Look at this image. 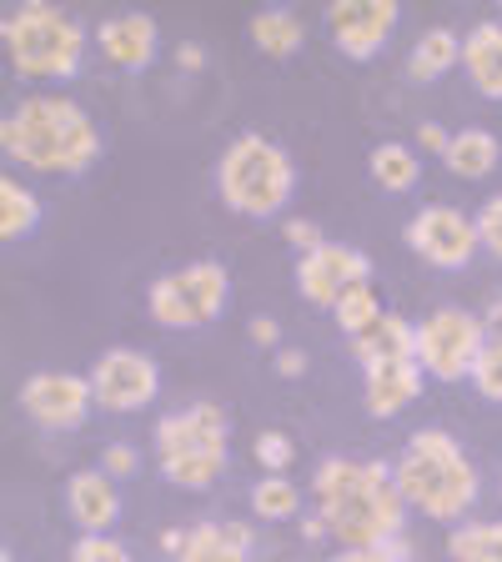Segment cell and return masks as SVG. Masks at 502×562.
Wrapping results in <instances>:
<instances>
[{
    "instance_id": "cell-1",
    "label": "cell",
    "mask_w": 502,
    "mask_h": 562,
    "mask_svg": "<svg viewBox=\"0 0 502 562\" xmlns=\"http://www.w3.org/2000/svg\"><path fill=\"white\" fill-rule=\"evenodd\" d=\"M316 522L337 548H377L398 542L408 522V497L398 487V472L387 462L362 457H327L312 477Z\"/></svg>"
},
{
    "instance_id": "cell-2",
    "label": "cell",
    "mask_w": 502,
    "mask_h": 562,
    "mask_svg": "<svg viewBox=\"0 0 502 562\" xmlns=\"http://www.w3.org/2000/svg\"><path fill=\"white\" fill-rule=\"evenodd\" d=\"M0 151L11 156L15 166H31V171L81 176L101 161V126L70 95H56V91L21 95L5 111V121H0Z\"/></svg>"
},
{
    "instance_id": "cell-3",
    "label": "cell",
    "mask_w": 502,
    "mask_h": 562,
    "mask_svg": "<svg viewBox=\"0 0 502 562\" xmlns=\"http://www.w3.org/2000/svg\"><path fill=\"white\" fill-rule=\"evenodd\" d=\"M392 472H398V487L412 513L433 517V522H462L482 487L472 457L462 452V442H457L453 432H443V427H417Z\"/></svg>"
},
{
    "instance_id": "cell-4",
    "label": "cell",
    "mask_w": 502,
    "mask_h": 562,
    "mask_svg": "<svg viewBox=\"0 0 502 562\" xmlns=\"http://www.w3.org/2000/svg\"><path fill=\"white\" fill-rule=\"evenodd\" d=\"M0 46L21 81H70L86 60V25L46 0H25L0 21Z\"/></svg>"
},
{
    "instance_id": "cell-5",
    "label": "cell",
    "mask_w": 502,
    "mask_h": 562,
    "mask_svg": "<svg viewBox=\"0 0 502 562\" xmlns=\"http://www.w3.org/2000/svg\"><path fill=\"white\" fill-rule=\"evenodd\" d=\"M226 442H232V422L216 402H191L156 422V468L171 487L207 492L226 472Z\"/></svg>"
},
{
    "instance_id": "cell-6",
    "label": "cell",
    "mask_w": 502,
    "mask_h": 562,
    "mask_svg": "<svg viewBox=\"0 0 502 562\" xmlns=\"http://www.w3.org/2000/svg\"><path fill=\"white\" fill-rule=\"evenodd\" d=\"M297 191V166L287 156V146H277L271 136L246 131L216 161V196L226 201V211L236 216H252V222H267L277 216Z\"/></svg>"
},
{
    "instance_id": "cell-7",
    "label": "cell",
    "mask_w": 502,
    "mask_h": 562,
    "mask_svg": "<svg viewBox=\"0 0 502 562\" xmlns=\"http://www.w3.org/2000/svg\"><path fill=\"white\" fill-rule=\"evenodd\" d=\"M226 302H232V271L211 257L166 271V277L152 281V292H146V312H152V322L166 331L211 327V322L226 312Z\"/></svg>"
},
{
    "instance_id": "cell-8",
    "label": "cell",
    "mask_w": 502,
    "mask_h": 562,
    "mask_svg": "<svg viewBox=\"0 0 502 562\" xmlns=\"http://www.w3.org/2000/svg\"><path fill=\"white\" fill-rule=\"evenodd\" d=\"M482 347H488V322L462 312V306H437L417 322V367L437 382L472 376Z\"/></svg>"
},
{
    "instance_id": "cell-9",
    "label": "cell",
    "mask_w": 502,
    "mask_h": 562,
    "mask_svg": "<svg viewBox=\"0 0 502 562\" xmlns=\"http://www.w3.org/2000/svg\"><path fill=\"white\" fill-rule=\"evenodd\" d=\"M91 392L101 412H141L161 397V367L136 347H111L91 367Z\"/></svg>"
},
{
    "instance_id": "cell-10",
    "label": "cell",
    "mask_w": 502,
    "mask_h": 562,
    "mask_svg": "<svg viewBox=\"0 0 502 562\" xmlns=\"http://www.w3.org/2000/svg\"><path fill=\"white\" fill-rule=\"evenodd\" d=\"M402 236L437 271H462L472 261V251L482 246L478 216H468V211H457V206H422Z\"/></svg>"
},
{
    "instance_id": "cell-11",
    "label": "cell",
    "mask_w": 502,
    "mask_h": 562,
    "mask_svg": "<svg viewBox=\"0 0 502 562\" xmlns=\"http://www.w3.org/2000/svg\"><path fill=\"white\" fill-rule=\"evenodd\" d=\"M96 407L91 376L76 372H31L21 382V412L41 432H76Z\"/></svg>"
},
{
    "instance_id": "cell-12",
    "label": "cell",
    "mask_w": 502,
    "mask_h": 562,
    "mask_svg": "<svg viewBox=\"0 0 502 562\" xmlns=\"http://www.w3.org/2000/svg\"><path fill=\"white\" fill-rule=\"evenodd\" d=\"M367 277H372V261L352 241H322L316 251L297 257V292H302V302L327 306V312L352 286H362Z\"/></svg>"
},
{
    "instance_id": "cell-13",
    "label": "cell",
    "mask_w": 502,
    "mask_h": 562,
    "mask_svg": "<svg viewBox=\"0 0 502 562\" xmlns=\"http://www.w3.org/2000/svg\"><path fill=\"white\" fill-rule=\"evenodd\" d=\"M402 11L392 0H332L327 5V35L332 46L352 60H372L392 41Z\"/></svg>"
},
{
    "instance_id": "cell-14",
    "label": "cell",
    "mask_w": 502,
    "mask_h": 562,
    "mask_svg": "<svg viewBox=\"0 0 502 562\" xmlns=\"http://www.w3.org/2000/svg\"><path fill=\"white\" fill-rule=\"evenodd\" d=\"M166 552L171 562H252L257 538L246 522H222V517H207L197 527H181V532H166Z\"/></svg>"
},
{
    "instance_id": "cell-15",
    "label": "cell",
    "mask_w": 502,
    "mask_h": 562,
    "mask_svg": "<svg viewBox=\"0 0 502 562\" xmlns=\"http://www.w3.org/2000/svg\"><path fill=\"white\" fill-rule=\"evenodd\" d=\"M96 46L116 70H146L161 50V25L146 11H121L96 25Z\"/></svg>"
},
{
    "instance_id": "cell-16",
    "label": "cell",
    "mask_w": 502,
    "mask_h": 562,
    "mask_svg": "<svg viewBox=\"0 0 502 562\" xmlns=\"http://www.w3.org/2000/svg\"><path fill=\"white\" fill-rule=\"evenodd\" d=\"M66 513L70 522L81 532H111L121 517V487L111 472L101 468H86V472H70L66 482Z\"/></svg>"
},
{
    "instance_id": "cell-17",
    "label": "cell",
    "mask_w": 502,
    "mask_h": 562,
    "mask_svg": "<svg viewBox=\"0 0 502 562\" xmlns=\"http://www.w3.org/2000/svg\"><path fill=\"white\" fill-rule=\"evenodd\" d=\"M422 382H427V372L417 367V357L372 362V367H362V402L372 417H398V412H408L422 397Z\"/></svg>"
},
{
    "instance_id": "cell-18",
    "label": "cell",
    "mask_w": 502,
    "mask_h": 562,
    "mask_svg": "<svg viewBox=\"0 0 502 562\" xmlns=\"http://www.w3.org/2000/svg\"><path fill=\"white\" fill-rule=\"evenodd\" d=\"M352 357L362 367L417 357V322H408V316H398V312H382L362 337H352Z\"/></svg>"
},
{
    "instance_id": "cell-19",
    "label": "cell",
    "mask_w": 502,
    "mask_h": 562,
    "mask_svg": "<svg viewBox=\"0 0 502 562\" xmlns=\"http://www.w3.org/2000/svg\"><path fill=\"white\" fill-rule=\"evenodd\" d=\"M462 70L488 101H502V21H482L462 35Z\"/></svg>"
},
{
    "instance_id": "cell-20",
    "label": "cell",
    "mask_w": 502,
    "mask_h": 562,
    "mask_svg": "<svg viewBox=\"0 0 502 562\" xmlns=\"http://www.w3.org/2000/svg\"><path fill=\"white\" fill-rule=\"evenodd\" d=\"M502 161V146L492 131L482 126H468V131H457L453 140H447V151H443V166L453 176H462V181H482V176H492Z\"/></svg>"
},
{
    "instance_id": "cell-21",
    "label": "cell",
    "mask_w": 502,
    "mask_h": 562,
    "mask_svg": "<svg viewBox=\"0 0 502 562\" xmlns=\"http://www.w3.org/2000/svg\"><path fill=\"white\" fill-rule=\"evenodd\" d=\"M246 31H252V46H257L261 56H271V60L297 56V50H302V41H306L302 15L287 11V5H267V11H257Z\"/></svg>"
},
{
    "instance_id": "cell-22",
    "label": "cell",
    "mask_w": 502,
    "mask_h": 562,
    "mask_svg": "<svg viewBox=\"0 0 502 562\" xmlns=\"http://www.w3.org/2000/svg\"><path fill=\"white\" fill-rule=\"evenodd\" d=\"M453 66H462V35L447 31V25H433V31L417 35V46L408 50V76L412 81H437Z\"/></svg>"
},
{
    "instance_id": "cell-23",
    "label": "cell",
    "mask_w": 502,
    "mask_h": 562,
    "mask_svg": "<svg viewBox=\"0 0 502 562\" xmlns=\"http://www.w3.org/2000/svg\"><path fill=\"white\" fill-rule=\"evenodd\" d=\"M367 171H372V181L382 191H392V196H402V191H412L422 181V161L412 146H402V140H377L372 156H367Z\"/></svg>"
},
{
    "instance_id": "cell-24",
    "label": "cell",
    "mask_w": 502,
    "mask_h": 562,
    "mask_svg": "<svg viewBox=\"0 0 502 562\" xmlns=\"http://www.w3.org/2000/svg\"><path fill=\"white\" fill-rule=\"evenodd\" d=\"M447 562H502V522H462L447 532Z\"/></svg>"
},
{
    "instance_id": "cell-25",
    "label": "cell",
    "mask_w": 502,
    "mask_h": 562,
    "mask_svg": "<svg viewBox=\"0 0 502 562\" xmlns=\"http://www.w3.org/2000/svg\"><path fill=\"white\" fill-rule=\"evenodd\" d=\"M35 226H41V196H35L25 181L5 176V181H0V236H5V241H21Z\"/></svg>"
},
{
    "instance_id": "cell-26",
    "label": "cell",
    "mask_w": 502,
    "mask_h": 562,
    "mask_svg": "<svg viewBox=\"0 0 502 562\" xmlns=\"http://www.w3.org/2000/svg\"><path fill=\"white\" fill-rule=\"evenodd\" d=\"M252 513L261 522H287V517L302 513V487L287 472H261V482L252 487Z\"/></svg>"
},
{
    "instance_id": "cell-27",
    "label": "cell",
    "mask_w": 502,
    "mask_h": 562,
    "mask_svg": "<svg viewBox=\"0 0 502 562\" xmlns=\"http://www.w3.org/2000/svg\"><path fill=\"white\" fill-rule=\"evenodd\" d=\"M332 316H337V327L347 331V341H352V337H362L377 316H382V296H377L372 281H362V286H352V292L332 306Z\"/></svg>"
},
{
    "instance_id": "cell-28",
    "label": "cell",
    "mask_w": 502,
    "mask_h": 562,
    "mask_svg": "<svg viewBox=\"0 0 502 562\" xmlns=\"http://www.w3.org/2000/svg\"><path fill=\"white\" fill-rule=\"evenodd\" d=\"M66 562H136V558H131V548L121 538H111V532H81V542L70 548Z\"/></svg>"
},
{
    "instance_id": "cell-29",
    "label": "cell",
    "mask_w": 502,
    "mask_h": 562,
    "mask_svg": "<svg viewBox=\"0 0 502 562\" xmlns=\"http://www.w3.org/2000/svg\"><path fill=\"white\" fill-rule=\"evenodd\" d=\"M472 382H478V392L488 402H502V337H488L478 367H472Z\"/></svg>"
},
{
    "instance_id": "cell-30",
    "label": "cell",
    "mask_w": 502,
    "mask_h": 562,
    "mask_svg": "<svg viewBox=\"0 0 502 562\" xmlns=\"http://www.w3.org/2000/svg\"><path fill=\"white\" fill-rule=\"evenodd\" d=\"M257 462L261 472H287L297 462V442L287 432H257Z\"/></svg>"
},
{
    "instance_id": "cell-31",
    "label": "cell",
    "mask_w": 502,
    "mask_h": 562,
    "mask_svg": "<svg viewBox=\"0 0 502 562\" xmlns=\"http://www.w3.org/2000/svg\"><path fill=\"white\" fill-rule=\"evenodd\" d=\"M478 236H482V251H492L502 261V191L478 206Z\"/></svg>"
},
{
    "instance_id": "cell-32",
    "label": "cell",
    "mask_w": 502,
    "mask_h": 562,
    "mask_svg": "<svg viewBox=\"0 0 502 562\" xmlns=\"http://www.w3.org/2000/svg\"><path fill=\"white\" fill-rule=\"evenodd\" d=\"M332 562H412L408 558V542H377V548H337Z\"/></svg>"
},
{
    "instance_id": "cell-33",
    "label": "cell",
    "mask_w": 502,
    "mask_h": 562,
    "mask_svg": "<svg viewBox=\"0 0 502 562\" xmlns=\"http://www.w3.org/2000/svg\"><path fill=\"white\" fill-rule=\"evenodd\" d=\"M101 472H111L116 482L136 477V472H141V452H136L131 442H111V447L101 452Z\"/></svg>"
},
{
    "instance_id": "cell-34",
    "label": "cell",
    "mask_w": 502,
    "mask_h": 562,
    "mask_svg": "<svg viewBox=\"0 0 502 562\" xmlns=\"http://www.w3.org/2000/svg\"><path fill=\"white\" fill-rule=\"evenodd\" d=\"M287 241L297 246V257H306V251H316V246L327 241V236H322V226H316V222H306V216H292V222H287Z\"/></svg>"
},
{
    "instance_id": "cell-35",
    "label": "cell",
    "mask_w": 502,
    "mask_h": 562,
    "mask_svg": "<svg viewBox=\"0 0 502 562\" xmlns=\"http://www.w3.org/2000/svg\"><path fill=\"white\" fill-rule=\"evenodd\" d=\"M447 140H453V131H447L443 121H422V126H417V146H422V151H437V156H443Z\"/></svg>"
},
{
    "instance_id": "cell-36",
    "label": "cell",
    "mask_w": 502,
    "mask_h": 562,
    "mask_svg": "<svg viewBox=\"0 0 502 562\" xmlns=\"http://www.w3.org/2000/svg\"><path fill=\"white\" fill-rule=\"evenodd\" d=\"M246 337L257 341V347H277V341H281V327L271 322V316H252V322H246Z\"/></svg>"
},
{
    "instance_id": "cell-37",
    "label": "cell",
    "mask_w": 502,
    "mask_h": 562,
    "mask_svg": "<svg viewBox=\"0 0 502 562\" xmlns=\"http://www.w3.org/2000/svg\"><path fill=\"white\" fill-rule=\"evenodd\" d=\"M277 372L281 376H302L306 372V357L297 347H277Z\"/></svg>"
},
{
    "instance_id": "cell-38",
    "label": "cell",
    "mask_w": 502,
    "mask_h": 562,
    "mask_svg": "<svg viewBox=\"0 0 502 562\" xmlns=\"http://www.w3.org/2000/svg\"><path fill=\"white\" fill-rule=\"evenodd\" d=\"M176 66H181V70H201V66H207V50L191 46V41H187V46L176 50Z\"/></svg>"
},
{
    "instance_id": "cell-39",
    "label": "cell",
    "mask_w": 502,
    "mask_h": 562,
    "mask_svg": "<svg viewBox=\"0 0 502 562\" xmlns=\"http://www.w3.org/2000/svg\"><path fill=\"white\" fill-rule=\"evenodd\" d=\"M488 327H492V337H502V296L492 302V312H488Z\"/></svg>"
}]
</instances>
